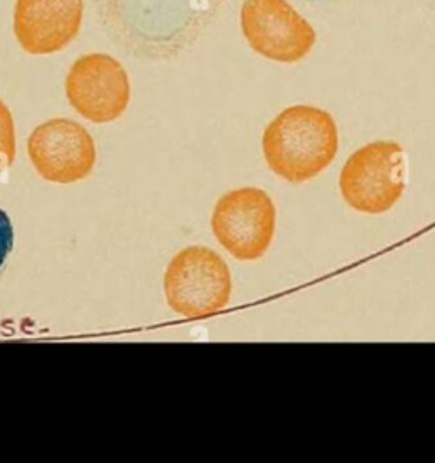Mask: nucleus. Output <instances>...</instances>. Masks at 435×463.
Returning a JSON list of instances; mask_svg holds the SVG:
<instances>
[{
    "instance_id": "obj_3",
    "label": "nucleus",
    "mask_w": 435,
    "mask_h": 463,
    "mask_svg": "<svg viewBox=\"0 0 435 463\" xmlns=\"http://www.w3.org/2000/svg\"><path fill=\"white\" fill-rule=\"evenodd\" d=\"M404 186V152L395 141L363 145L347 159L339 174L345 203L363 213L388 212L403 195Z\"/></svg>"
},
{
    "instance_id": "obj_2",
    "label": "nucleus",
    "mask_w": 435,
    "mask_h": 463,
    "mask_svg": "<svg viewBox=\"0 0 435 463\" xmlns=\"http://www.w3.org/2000/svg\"><path fill=\"white\" fill-rule=\"evenodd\" d=\"M162 288L171 311L186 318H206L229 302L233 282L226 260L217 251L186 246L170 260Z\"/></svg>"
},
{
    "instance_id": "obj_4",
    "label": "nucleus",
    "mask_w": 435,
    "mask_h": 463,
    "mask_svg": "<svg viewBox=\"0 0 435 463\" xmlns=\"http://www.w3.org/2000/svg\"><path fill=\"white\" fill-rule=\"evenodd\" d=\"M276 210L262 188L244 186L218 197L211 230L218 244L238 260L260 259L274 237Z\"/></svg>"
},
{
    "instance_id": "obj_9",
    "label": "nucleus",
    "mask_w": 435,
    "mask_h": 463,
    "mask_svg": "<svg viewBox=\"0 0 435 463\" xmlns=\"http://www.w3.org/2000/svg\"><path fill=\"white\" fill-rule=\"evenodd\" d=\"M83 0H16L13 33L29 54H52L69 45L81 27Z\"/></svg>"
},
{
    "instance_id": "obj_1",
    "label": "nucleus",
    "mask_w": 435,
    "mask_h": 463,
    "mask_svg": "<svg viewBox=\"0 0 435 463\" xmlns=\"http://www.w3.org/2000/svg\"><path fill=\"white\" fill-rule=\"evenodd\" d=\"M267 166L285 181L303 183L321 174L338 154L334 118L312 105L283 109L264 130Z\"/></svg>"
},
{
    "instance_id": "obj_5",
    "label": "nucleus",
    "mask_w": 435,
    "mask_h": 463,
    "mask_svg": "<svg viewBox=\"0 0 435 463\" xmlns=\"http://www.w3.org/2000/svg\"><path fill=\"white\" fill-rule=\"evenodd\" d=\"M240 27L255 52L282 63L303 60L316 43L314 27L287 0H244Z\"/></svg>"
},
{
    "instance_id": "obj_11",
    "label": "nucleus",
    "mask_w": 435,
    "mask_h": 463,
    "mask_svg": "<svg viewBox=\"0 0 435 463\" xmlns=\"http://www.w3.org/2000/svg\"><path fill=\"white\" fill-rule=\"evenodd\" d=\"M13 250H14V228L9 213L0 208V280L9 266Z\"/></svg>"
},
{
    "instance_id": "obj_6",
    "label": "nucleus",
    "mask_w": 435,
    "mask_h": 463,
    "mask_svg": "<svg viewBox=\"0 0 435 463\" xmlns=\"http://www.w3.org/2000/svg\"><path fill=\"white\" fill-rule=\"evenodd\" d=\"M69 105L92 123H108L123 116L130 103V80L125 67L103 52L79 56L65 76Z\"/></svg>"
},
{
    "instance_id": "obj_8",
    "label": "nucleus",
    "mask_w": 435,
    "mask_h": 463,
    "mask_svg": "<svg viewBox=\"0 0 435 463\" xmlns=\"http://www.w3.org/2000/svg\"><path fill=\"white\" fill-rule=\"evenodd\" d=\"M224 0H144L148 9L137 49L168 56L197 38L220 11Z\"/></svg>"
},
{
    "instance_id": "obj_7",
    "label": "nucleus",
    "mask_w": 435,
    "mask_h": 463,
    "mask_svg": "<svg viewBox=\"0 0 435 463\" xmlns=\"http://www.w3.org/2000/svg\"><path fill=\"white\" fill-rule=\"evenodd\" d=\"M27 156L40 177L70 184L90 175L96 165V143L78 121L52 118L34 127L27 137Z\"/></svg>"
},
{
    "instance_id": "obj_10",
    "label": "nucleus",
    "mask_w": 435,
    "mask_h": 463,
    "mask_svg": "<svg viewBox=\"0 0 435 463\" xmlns=\"http://www.w3.org/2000/svg\"><path fill=\"white\" fill-rule=\"evenodd\" d=\"M16 159L14 119L7 105L0 99V172L13 166Z\"/></svg>"
}]
</instances>
